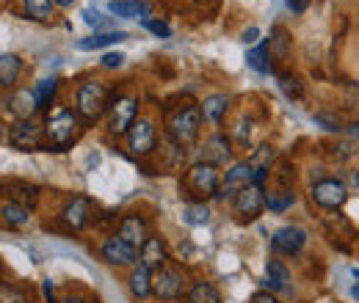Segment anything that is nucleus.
<instances>
[{"label": "nucleus", "instance_id": "nucleus-39", "mask_svg": "<svg viewBox=\"0 0 359 303\" xmlns=\"http://www.w3.org/2000/svg\"><path fill=\"white\" fill-rule=\"evenodd\" d=\"M287 8H290L293 14H304V11L310 8V0H287Z\"/></svg>", "mask_w": 359, "mask_h": 303}, {"label": "nucleus", "instance_id": "nucleus-38", "mask_svg": "<svg viewBox=\"0 0 359 303\" xmlns=\"http://www.w3.org/2000/svg\"><path fill=\"white\" fill-rule=\"evenodd\" d=\"M83 22H86V25H94V28H100V25H102V17H100V11L83 8Z\"/></svg>", "mask_w": 359, "mask_h": 303}, {"label": "nucleus", "instance_id": "nucleus-1", "mask_svg": "<svg viewBox=\"0 0 359 303\" xmlns=\"http://www.w3.org/2000/svg\"><path fill=\"white\" fill-rule=\"evenodd\" d=\"M45 135H47V149L53 146L55 152H61V149L72 146L78 141V135H81V116H78V111L64 108V105L53 108L47 113Z\"/></svg>", "mask_w": 359, "mask_h": 303}, {"label": "nucleus", "instance_id": "nucleus-21", "mask_svg": "<svg viewBox=\"0 0 359 303\" xmlns=\"http://www.w3.org/2000/svg\"><path fill=\"white\" fill-rule=\"evenodd\" d=\"M199 108H202V119L205 122L222 125L226 116V108H229V97L226 94H210V97H205V102Z\"/></svg>", "mask_w": 359, "mask_h": 303}, {"label": "nucleus", "instance_id": "nucleus-11", "mask_svg": "<svg viewBox=\"0 0 359 303\" xmlns=\"http://www.w3.org/2000/svg\"><path fill=\"white\" fill-rule=\"evenodd\" d=\"M304 243H307V232L302 226H282V229H276L271 234V248L276 254L293 257V254H299L304 248Z\"/></svg>", "mask_w": 359, "mask_h": 303}, {"label": "nucleus", "instance_id": "nucleus-10", "mask_svg": "<svg viewBox=\"0 0 359 303\" xmlns=\"http://www.w3.org/2000/svg\"><path fill=\"white\" fill-rule=\"evenodd\" d=\"M155 141H158V132L155 125L149 119H135V125L128 132V149L133 152L135 157H144L155 149Z\"/></svg>", "mask_w": 359, "mask_h": 303}, {"label": "nucleus", "instance_id": "nucleus-9", "mask_svg": "<svg viewBox=\"0 0 359 303\" xmlns=\"http://www.w3.org/2000/svg\"><path fill=\"white\" fill-rule=\"evenodd\" d=\"M152 293L161 298V301H177L180 295L185 293V276L180 273L177 267H161L155 276H152Z\"/></svg>", "mask_w": 359, "mask_h": 303}, {"label": "nucleus", "instance_id": "nucleus-43", "mask_svg": "<svg viewBox=\"0 0 359 303\" xmlns=\"http://www.w3.org/2000/svg\"><path fill=\"white\" fill-rule=\"evenodd\" d=\"M351 295L359 301V270H357V281H354V287H351Z\"/></svg>", "mask_w": 359, "mask_h": 303}, {"label": "nucleus", "instance_id": "nucleus-19", "mask_svg": "<svg viewBox=\"0 0 359 303\" xmlns=\"http://www.w3.org/2000/svg\"><path fill=\"white\" fill-rule=\"evenodd\" d=\"M111 14L122 17V20H147L152 6L147 0H111Z\"/></svg>", "mask_w": 359, "mask_h": 303}, {"label": "nucleus", "instance_id": "nucleus-22", "mask_svg": "<svg viewBox=\"0 0 359 303\" xmlns=\"http://www.w3.org/2000/svg\"><path fill=\"white\" fill-rule=\"evenodd\" d=\"M271 163H273V149H271L269 143H263V146H257V149L252 152L249 166H252V171H255V185H263V182H266V176H269V171H271Z\"/></svg>", "mask_w": 359, "mask_h": 303}, {"label": "nucleus", "instance_id": "nucleus-23", "mask_svg": "<svg viewBox=\"0 0 359 303\" xmlns=\"http://www.w3.org/2000/svg\"><path fill=\"white\" fill-rule=\"evenodd\" d=\"M128 284H130V293H133L135 298H141V301L149 298L152 295V270L147 265H138V267H133Z\"/></svg>", "mask_w": 359, "mask_h": 303}, {"label": "nucleus", "instance_id": "nucleus-12", "mask_svg": "<svg viewBox=\"0 0 359 303\" xmlns=\"http://www.w3.org/2000/svg\"><path fill=\"white\" fill-rule=\"evenodd\" d=\"M249 185H255V171H252L249 160L235 163V166L226 171L224 179H222V188H219L216 199H224V196H232V199H235V193L243 190V188H249Z\"/></svg>", "mask_w": 359, "mask_h": 303}, {"label": "nucleus", "instance_id": "nucleus-33", "mask_svg": "<svg viewBox=\"0 0 359 303\" xmlns=\"http://www.w3.org/2000/svg\"><path fill=\"white\" fill-rule=\"evenodd\" d=\"M185 220L194 223V226L208 223V207H205V202H191V204L185 207Z\"/></svg>", "mask_w": 359, "mask_h": 303}, {"label": "nucleus", "instance_id": "nucleus-4", "mask_svg": "<svg viewBox=\"0 0 359 303\" xmlns=\"http://www.w3.org/2000/svg\"><path fill=\"white\" fill-rule=\"evenodd\" d=\"M111 108V91L100 80H89L78 88V99H75V111L83 122H97L108 113Z\"/></svg>", "mask_w": 359, "mask_h": 303}, {"label": "nucleus", "instance_id": "nucleus-24", "mask_svg": "<svg viewBox=\"0 0 359 303\" xmlns=\"http://www.w3.org/2000/svg\"><path fill=\"white\" fill-rule=\"evenodd\" d=\"M20 72H22V61H20V55H14V52L0 55V86L14 88V83L20 80Z\"/></svg>", "mask_w": 359, "mask_h": 303}, {"label": "nucleus", "instance_id": "nucleus-16", "mask_svg": "<svg viewBox=\"0 0 359 303\" xmlns=\"http://www.w3.org/2000/svg\"><path fill=\"white\" fill-rule=\"evenodd\" d=\"M232 157V149H229V138L224 132H216L205 141V149H202V160L205 163H213V166H222Z\"/></svg>", "mask_w": 359, "mask_h": 303}, {"label": "nucleus", "instance_id": "nucleus-3", "mask_svg": "<svg viewBox=\"0 0 359 303\" xmlns=\"http://www.w3.org/2000/svg\"><path fill=\"white\" fill-rule=\"evenodd\" d=\"M202 108L199 105H180L177 111L169 116L166 122V130H169V138L177 143V146H191L196 138H199V130H202Z\"/></svg>", "mask_w": 359, "mask_h": 303}, {"label": "nucleus", "instance_id": "nucleus-7", "mask_svg": "<svg viewBox=\"0 0 359 303\" xmlns=\"http://www.w3.org/2000/svg\"><path fill=\"white\" fill-rule=\"evenodd\" d=\"M313 202L323 210H340L348 202V188L343 179H318L310 190Z\"/></svg>", "mask_w": 359, "mask_h": 303}, {"label": "nucleus", "instance_id": "nucleus-27", "mask_svg": "<svg viewBox=\"0 0 359 303\" xmlns=\"http://www.w3.org/2000/svg\"><path fill=\"white\" fill-rule=\"evenodd\" d=\"M128 39L125 31H108V34H94L89 39H81L78 50H100V47H108V44H119Z\"/></svg>", "mask_w": 359, "mask_h": 303}, {"label": "nucleus", "instance_id": "nucleus-34", "mask_svg": "<svg viewBox=\"0 0 359 303\" xmlns=\"http://www.w3.org/2000/svg\"><path fill=\"white\" fill-rule=\"evenodd\" d=\"M141 25H144L147 31H152L155 36H161V39H169V36H172V28H169L163 20H152V17H147V20H141Z\"/></svg>", "mask_w": 359, "mask_h": 303}, {"label": "nucleus", "instance_id": "nucleus-13", "mask_svg": "<svg viewBox=\"0 0 359 303\" xmlns=\"http://www.w3.org/2000/svg\"><path fill=\"white\" fill-rule=\"evenodd\" d=\"M91 220V199L86 196H75L67 202V207L61 210V223L67 232H81Z\"/></svg>", "mask_w": 359, "mask_h": 303}, {"label": "nucleus", "instance_id": "nucleus-28", "mask_svg": "<svg viewBox=\"0 0 359 303\" xmlns=\"http://www.w3.org/2000/svg\"><path fill=\"white\" fill-rule=\"evenodd\" d=\"M0 216H3V220H6L8 226H25V223L31 220V210H28L25 204L6 202V204L0 207Z\"/></svg>", "mask_w": 359, "mask_h": 303}, {"label": "nucleus", "instance_id": "nucleus-37", "mask_svg": "<svg viewBox=\"0 0 359 303\" xmlns=\"http://www.w3.org/2000/svg\"><path fill=\"white\" fill-rule=\"evenodd\" d=\"M125 64V55L122 52H108V55H102V66L105 69H119Z\"/></svg>", "mask_w": 359, "mask_h": 303}, {"label": "nucleus", "instance_id": "nucleus-40", "mask_svg": "<svg viewBox=\"0 0 359 303\" xmlns=\"http://www.w3.org/2000/svg\"><path fill=\"white\" fill-rule=\"evenodd\" d=\"M252 303H279V298L273 293H255L252 295Z\"/></svg>", "mask_w": 359, "mask_h": 303}, {"label": "nucleus", "instance_id": "nucleus-18", "mask_svg": "<svg viewBox=\"0 0 359 303\" xmlns=\"http://www.w3.org/2000/svg\"><path fill=\"white\" fill-rule=\"evenodd\" d=\"M141 265H147L149 270H161L166 265V243L155 234H149L141 246Z\"/></svg>", "mask_w": 359, "mask_h": 303}, {"label": "nucleus", "instance_id": "nucleus-35", "mask_svg": "<svg viewBox=\"0 0 359 303\" xmlns=\"http://www.w3.org/2000/svg\"><path fill=\"white\" fill-rule=\"evenodd\" d=\"M0 303H28V298H25L22 290H17L11 284H3L0 287Z\"/></svg>", "mask_w": 359, "mask_h": 303}, {"label": "nucleus", "instance_id": "nucleus-42", "mask_svg": "<svg viewBox=\"0 0 359 303\" xmlns=\"http://www.w3.org/2000/svg\"><path fill=\"white\" fill-rule=\"evenodd\" d=\"M346 132H348V135H351L354 141H359V122H354V125H348V127H346Z\"/></svg>", "mask_w": 359, "mask_h": 303}, {"label": "nucleus", "instance_id": "nucleus-8", "mask_svg": "<svg viewBox=\"0 0 359 303\" xmlns=\"http://www.w3.org/2000/svg\"><path fill=\"white\" fill-rule=\"evenodd\" d=\"M232 207H235V216H241L243 220L260 218L263 210H266V190H263V185H249V188L238 190L235 199H232Z\"/></svg>", "mask_w": 359, "mask_h": 303}, {"label": "nucleus", "instance_id": "nucleus-36", "mask_svg": "<svg viewBox=\"0 0 359 303\" xmlns=\"http://www.w3.org/2000/svg\"><path fill=\"white\" fill-rule=\"evenodd\" d=\"M315 122H318V125H323V127H326V130H343V127H340V119H337V116H329V113H315Z\"/></svg>", "mask_w": 359, "mask_h": 303}, {"label": "nucleus", "instance_id": "nucleus-30", "mask_svg": "<svg viewBox=\"0 0 359 303\" xmlns=\"http://www.w3.org/2000/svg\"><path fill=\"white\" fill-rule=\"evenodd\" d=\"M246 61H249V66H252L255 72H260V75H266V72H271V64H269V44H257V47H252V50L246 52Z\"/></svg>", "mask_w": 359, "mask_h": 303}, {"label": "nucleus", "instance_id": "nucleus-44", "mask_svg": "<svg viewBox=\"0 0 359 303\" xmlns=\"http://www.w3.org/2000/svg\"><path fill=\"white\" fill-rule=\"evenodd\" d=\"M61 303H83V301H81V298H64Z\"/></svg>", "mask_w": 359, "mask_h": 303}, {"label": "nucleus", "instance_id": "nucleus-5", "mask_svg": "<svg viewBox=\"0 0 359 303\" xmlns=\"http://www.w3.org/2000/svg\"><path fill=\"white\" fill-rule=\"evenodd\" d=\"M138 119V99L135 97H116L108 108V132L111 135H128Z\"/></svg>", "mask_w": 359, "mask_h": 303}, {"label": "nucleus", "instance_id": "nucleus-31", "mask_svg": "<svg viewBox=\"0 0 359 303\" xmlns=\"http://www.w3.org/2000/svg\"><path fill=\"white\" fill-rule=\"evenodd\" d=\"M55 88H58V80H55V78H45V80H39V83H36L34 97H36L39 111H42V108H50V102L55 99Z\"/></svg>", "mask_w": 359, "mask_h": 303}, {"label": "nucleus", "instance_id": "nucleus-26", "mask_svg": "<svg viewBox=\"0 0 359 303\" xmlns=\"http://www.w3.org/2000/svg\"><path fill=\"white\" fill-rule=\"evenodd\" d=\"M296 193L290 188H279V190H266V207L271 213H285L287 207H293Z\"/></svg>", "mask_w": 359, "mask_h": 303}, {"label": "nucleus", "instance_id": "nucleus-2", "mask_svg": "<svg viewBox=\"0 0 359 303\" xmlns=\"http://www.w3.org/2000/svg\"><path fill=\"white\" fill-rule=\"evenodd\" d=\"M182 185H185V190H188V196H191L194 202H205V199L216 196L219 188H222L219 166L205 163V160L194 163V166L185 171V182H182Z\"/></svg>", "mask_w": 359, "mask_h": 303}, {"label": "nucleus", "instance_id": "nucleus-25", "mask_svg": "<svg viewBox=\"0 0 359 303\" xmlns=\"http://www.w3.org/2000/svg\"><path fill=\"white\" fill-rule=\"evenodd\" d=\"M188 303H222V293L210 281H194L188 290Z\"/></svg>", "mask_w": 359, "mask_h": 303}, {"label": "nucleus", "instance_id": "nucleus-14", "mask_svg": "<svg viewBox=\"0 0 359 303\" xmlns=\"http://www.w3.org/2000/svg\"><path fill=\"white\" fill-rule=\"evenodd\" d=\"M100 254H102V260L108 262V265H116V267H128V265H135V246L125 243L119 234L108 237V240L102 243Z\"/></svg>", "mask_w": 359, "mask_h": 303}, {"label": "nucleus", "instance_id": "nucleus-29", "mask_svg": "<svg viewBox=\"0 0 359 303\" xmlns=\"http://www.w3.org/2000/svg\"><path fill=\"white\" fill-rule=\"evenodd\" d=\"M20 3H22V11L28 20L47 22L53 17V0H20Z\"/></svg>", "mask_w": 359, "mask_h": 303}, {"label": "nucleus", "instance_id": "nucleus-15", "mask_svg": "<svg viewBox=\"0 0 359 303\" xmlns=\"http://www.w3.org/2000/svg\"><path fill=\"white\" fill-rule=\"evenodd\" d=\"M8 111H11V116H17L20 122H25V119H34V113L39 111V105H36V97H34V91H28V88H17L11 97H8Z\"/></svg>", "mask_w": 359, "mask_h": 303}, {"label": "nucleus", "instance_id": "nucleus-41", "mask_svg": "<svg viewBox=\"0 0 359 303\" xmlns=\"http://www.w3.org/2000/svg\"><path fill=\"white\" fill-rule=\"evenodd\" d=\"M257 36H260V31H257V28L243 31V42H246V44H255V42H257Z\"/></svg>", "mask_w": 359, "mask_h": 303}, {"label": "nucleus", "instance_id": "nucleus-32", "mask_svg": "<svg viewBox=\"0 0 359 303\" xmlns=\"http://www.w3.org/2000/svg\"><path fill=\"white\" fill-rule=\"evenodd\" d=\"M279 88H282V94L287 99H302L304 97V86H302V80L296 75H279Z\"/></svg>", "mask_w": 359, "mask_h": 303}, {"label": "nucleus", "instance_id": "nucleus-17", "mask_svg": "<svg viewBox=\"0 0 359 303\" xmlns=\"http://www.w3.org/2000/svg\"><path fill=\"white\" fill-rule=\"evenodd\" d=\"M125 243H130V246H144V240L149 237L147 234V220L141 216H135V213H130V216L122 218V223H119V232H116Z\"/></svg>", "mask_w": 359, "mask_h": 303}, {"label": "nucleus", "instance_id": "nucleus-46", "mask_svg": "<svg viewBox=\"0 0 359 303\" xmlns=\"http://www.w3.org/2000/svg\"><path fill=\"white\" fill-rule=\"evenodd\" d=\"M357 185H359V169H357Z\"/></svg>", "mask_w": 359, "mask_h": 303}, {"label": "nucleus", "instance_id": "nucleus-20", "mask_svg": "<svg viewBox=\"0 0 359 303\" xmlns=\"http://www.w3.org/2000/svg\"><path fill=\"white\" fill-rule=\"evenodd\" d=\"M266 284L271 293H290V270L279 260H269L266 265Z\"/></svg>", "mask_w": 359, "mask_h": 303}, {"label": "nucleus", "instance_id": "nucleus-6", "mask_svg": "<svg viewBox=\"0 0 359 303\" xmlns=\"http://www.w3.org/2000/svg\"><path fill=\"white\" fill-rule=\"evenodd\" d=\"M8 143L20 152H39L47 146V135L45 125H36L34 119H25V122H17L11 132H8Z\"/></svg>", "mask_w": 359, "mask_h": 303}, {"label": "nucleus", "instance_id": "nucleus-45", "mask_svg": "<svg viewBox=\"0 0 359 303\" xmlns=\"http://www.w3.org/2000/svg\"><path fill=\"white\" fill-rule=\"evenodd\" d=\"M0 141H3V127H0Z\"/></svg>", "mask_w": 359, "mask_h": 303}]
</instances>
